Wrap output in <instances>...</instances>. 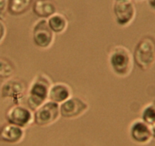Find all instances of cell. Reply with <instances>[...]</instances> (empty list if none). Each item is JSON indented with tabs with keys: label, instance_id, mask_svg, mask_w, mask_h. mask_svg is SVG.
Wrapping results in <instances>:
<instances>
[{
	"label": "cell",
	"instance_id": "1",
	"mask_svg": "<svg viewBox=\"0 0 155 146\" xmlns=\"http://www.w3.org/2000/svg\"><path fill=\"white\" fill-rule=\"evenodd\" d=\"M53 85L51 79L44 73H39L31 81L27 95V105L32 111L48 101L49 91Z\"/></svg>",
	"mask_w": 155,
	"mask_h": 146
},
{
	"label": "cell",
	"instance_id": "2",
	"mask_svg": "<svg viewBox=\"0 0 155 146\" xmlns=\"http://www.w3.org/2000/svg\"><path fill=\"white\" fill-rule=\"evenodd\" d=\"M109 65L115 75L121 78L129 76L133 69V55L124 46H116L110 51Z\"/></svg>",
	"mask_w": 155,
	"mask_h": 146
},
{
	"label": "cell",
	"instance_id": "3",
	"mask_svg": "<svg viewBox=\"0 0 155 146\" xmlns=\"http://www.w3.org/2000/svg\"><path fill=\"white\" fill-rule=\"evenodd\" d=\"M134 62L142 71L150 69L155 63V40L150 36L141 38L133 53Z\"/></svg>",
	"mask_w": 155,
	"mask_h": 146
},
{
	"label": "cell",
	"instance_id": "4",
	"mask_svg": "<svg viewBox=\"0 0 155 146\" xmlns=\"http://www.w3.org/2000/svg\"><path fill=\"white\" fill-rule=\"evenodd\" d=\"M60 117L59 104L48 100L34 112V123L46 127L57 122Z\"/></svg>",
	"mask_w": 155,
	"mask_h": 146
},
{
	"label": "cell",
	"instance_id": "5",
	"mask_svg": "<svg viewBox=\"0 0 155 146\" xmlns=\"http://www.w3.org/2000/svg\"><path fill=\"white\" fill-rule=\"evenodd\" d=\"M25 81L18 78H9L2 83L0 91L3 99H9L15 104H20L26 94Z\"/></svg>",
	"mask_w": 155,
	"mask_h": 146
},
{
	"label": "cell",
	"instance_id": "6",
	"mask_svg": "<svg viewBox=\"0 0 155 146\" xmlns=\"http://www.w3.org/2000/svg\"><path fill=\"white\" fill-rule=\"evenodd\" d=\"M5 118L8 123L26 129L34 123V113L28 107L15 104L8 109Z\"/></svg>",
	"mask_w": 155,
	"mask_h": 146
},
{
	"label": "cell",
	"instance_id": "7",
	"mask_svg": "<svg viewBox=\"0 0 155 146\" xmlns=\"http://www.w3.org/2000/svg\"><path fill=\"white\" fill-rule=\"evenodd\" d=\"M32 35L34 45L40 49H49L54 41V33L46 19H41L34 25Z\"/></svg>",
	"mask_w": 155,
	"mask_h": 146
},
{
	"label": "cell",
	"instance_id": "8",
	"mask_svg": "<svg viewBox=\"0 0 155 146\" xmlns=\"http://www.w3.org/2000/svg\"><path fill=\"white\" fill-rule=\"evenodd\" d=\"M129 134L131 140L139 145H146L153 139L151 126L141 119L132 121L129 126Z\"/></svg>",
	"mask_w": 155,
	"mask_h": 146
},
{
	"label": "cell",
	"instance_id": "9",
	"mask_svg": "<svg viewBox=\"0 0 155 146\" xmlns=\"http://www.w3.org/2000/svg\"><path fill=\"white\" fill-rule=\"evenodd\" d=\"M89 108L86 101L78 97H72L59 104L60 116L65 119H75L85 114Z\"/></svg>",
	"mask_w": 155,
	"mask_h": 146
},
{
	"label": "cell",
	"instance_id": "10",
	"mask_svg": "<svg viewBox=\"0 0 155 146\" xmlns=\"http://www.w3.org/2000/svg\"><path fill=\"white\" fill-rule=\"evenodd\" d=\"M116 21L120 26H126L133 21L135 16V8L130 0L116 1L113 6Z\"/></svg>",
	"mask_w": 155,
	"mask_h": 146
},
{
	"label": "cell",
	"instance_id": "11",
	"mask_svg": "<svg viewBox=\"0 0 155 146\" xmlns=\"http://www.w3.org/2000/svg\"><path fill=\"white\" fill-rule=\"evenodd\" d=\"M25 136V129L15 125L7 124L0 128V141L8 144H18Z\"/></svg>",
	"mask_w": 155,
	"mask_h": 146
},
{
	"label": "cell",
	"instance_id": "12",
	"mask_svg": "<svg viewBox=\"0 0 155 146\" xmlns=\"http://www.w3.org/2000/svg\"><path fill=\"white\" fill-rule=\"evenodd\" d=\"M71 88L67 84L62 82L52 85L49 91L48 100L61 104L71 97Z\"/></svg>",
	"mask_w": 155,
	"mask_h": 146
},
{
	"label": "cell",
	"instance_id": "13",
	"mask_svg": "<svg viewBox=\"0 0 155 146\" xmlns=\"http://www.w3.org/2000/svg\"><path fill=\"white\" fill-rule=\"evenodd\" d=\"M33 11L38 17L50 18L56 13V4L52 0H36L33 5Z\"/></svg>",
	"mask_w": 155,
	"mask_h": 146
},
{
	"label": "cell",
	"instance_id": "14",
	"mask_svg": "<svg viewBox=\"0 0 155 146\" xmlns=\"http://www.w3.org/2000/svg\"><path fill=\"white\" fill-rule=\"evenodd\" d=\"M48 25L50 29L53 31L54 34H62L66 30L68 22L66 18L62 14L55 13L52 16L49 18Z\"/></svg>",
	"mask_w": 155,
	"mask_h": 146
},
{
	"label": "cell",
	"instance_id": "15",
	"mask_svg": "<svg viewBox=\"0 0 155 146\" xmlns=\"http://www.w3.org/2000/svg\"><path fill=\"white\" fill-rule=\"evenodd\" d=\"M32 3V0H9L8 12L15 15L26 12Z\"/></svg>",
	"mask_w": 155,
	"mask_h": 146
},
{
	"label": "cell",
	"instance_id": "16",
	"mask_svg": "<svg viewBox=\"0 0 155 146\" xmlns=\"http://www.w3.org/2000/svg\"><path fill=\"white\" fill-rule=\"evenodd\" d=\"M141 120L150 126L155 124V101L148 103L143 107Z\"/></svg>",
	"mask_w": 155,
	"mask_h": 146
},
{
	"label": "cell",
	"instance_id": "17",
	"mask_svg": "<svg viewBox=\"0 0 155 146\" xmlns=\"http://www.w3.org/2000/svg\"><path fill=\"white\" fill-rule=\"evenodd\" d=\"M15 71V68L9 61L0 58V78H12Z\"/></svg>",
	"mask_w": 155,
	"mask_h": 146
},
{
	"label": "cell",
	"instance_id": "18",
	"mask_svg": "<svg viewBox=\"0 0 155 146\" xmlns=\"http://www.w3.org/2000/svg\"><path fill=\"white\" fill-rule=\"evenodd\" d=\"M8 0H0V20L3 18L5 12L8 8Z\"/></svg>",
	"mask_w": 155,
	"mask_h": 146
},
{
	"label": "cell",
	"instance_id": "19",
	"mask_svg": "<svg viewBox=\"0 0 155 146\" xmlns=\"http://www.w3.org/2000/svg\"><path fill=\"white\" fill-rule=\"evenodd\" d=\"M5 33H6V28H5V25L2 22V20H0V43L5 38Z\"/></svg>",
	"mask_w": 155,
	"mask_h": 146
},
{
	"label": "cell",
	"instance_id": "20",
	"mask_svg": "<svg viewBox=\"0 0 155 146\" xmlns=\"http://www.w3.org/2000/svg\"><path fill=\"white\" fill-rule=\"evenodd\" d=\"M148 3L152 8L155 9V0H148Z\"/></svg>",
	"mask_w": 155,
	"mask_h": 146
},
{
	"label": "cell",
	"instance_id": "21",
	"mask_svg": "<svg viewBox=\"0 0 155 146\" xmlns=\"http://www.w3.org/2000/svg\"><path fill=\"white\" fill-rule=\"evenodd\" d=\"M152 129V133H153V138L155 139V124H153V126H151Z\"/></svg>",
	"mask_w": 155,
	"mask_h": 146
},
{
	"label": "cell",
	"instance_id": "22",
	"mask_svg": "<svg viewBox=\"0 0 155 146\" xmlns=\"http://www.w3.org/2000/svg\"><path fill=\"white\" fill-rule=\"evenodd\" d=\"M137 1H142V0H137Z\"/></svg>",
	"mask_w": 155,
	"mask_h": 146
},
{
	"label": "cell",
	"instance_id": "23",
	"mask_svg": "<svg viewBox=\"0 0 155 146\" xmlns=\"http://www.w3.org/2000/svg\"><path fill=\"white\" fill-rule=\"evenodd\" d=\"M116 1H120V0H116Z\"/></svg>",
	"mask_w": 155,
	"mask_h": 146
}]
</instances>
